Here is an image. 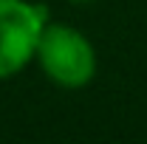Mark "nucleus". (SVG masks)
<instances>
[{
	"label": "nucleus",
	"instance_id": "obj_1",
	"mask_svg": "<svg viewBox=\"0 0 147 144\" xmlns=\"http://www.w3.org/2000/svg\"><path fill=\"white\" fill-rule=\"evenodd\" d=\"M34 65L59 90L88 88L99 71V54L91 37L71 23L48 20L34 51Z\"/></svg>",
	"mask_w": 147,
	"mask_h": 144
},
{
	"label": "nucleus",
	"instance_id": "obj_2",
	"mask_svg": "<svg viewBox=\"0 0 147 144\" xmlns=\"http://www.w3.org/2000/svg\"><path fill=\"white\" fill-rule=\"evenodd\" d=\"M48 11L34 0H0V82H9L34 65Z\"/></svg>",
	"mask_w": 147,
	"mask_h": 144
},
{
	"label": "nucleus",
	"instance_id": "obj_3",
	"mask_svg": "<svg viewBox=\"0 0 147 144\" xmlns=\"http://www.w3.org/2000/svg\"><path fill=\"white\" fill-rule=\"evenodd\" d=\"M71 6H91V3H96V0H68Z\"/></svg>",
	"mask_w": 147,
	"mask_h": 144
}]
</instances>
